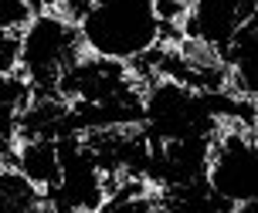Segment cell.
Masks as SVG:
<instances>
[{
    "mask_svg": "<svg viewBox=\"0 0 258 213\" xmlns=\"http://www.w3.org/2000/svg\"><path fill=\"white\" fill-rule=\"evenodd\" d=\"M75 31L82 54L116 64H133L163 44L156 0H92Z\"/></svg>",
    "mask_w": 258,
    "mask_h": 213,
    "instance_id": "1",
    "label": "cell"
},
{
    "mask_svg": "<svg viewBox=\"0 0 258 213\" xmlns=\"http://www.w3.org/2000/svg\"><path fill=\"white\" fill-rule=\"evenodd\" d=\"M78 58H82L78 31L58 11L31 14V21L21 27L17 75L27 81L31 95H58L61 75Z\"/></svg>",
    "mask_w": 258,
    "mask_h": 213,
    "instance_id": "2",
    "label": "cell"
},
{
    "mask_svg": "<svg viewBox=\"0 0 258 213\" xmlns=\"http://www.w3.org/2000/svg\"><path fill=\"white\" fill-rule=\"evenodd\" d=\"M218 115L211 112L207 91H194L170 78H153L143 85V122L146 142H177V139L218 136Z\"/></svg>",
    "mask_w": 258,
    "mask_h": 213,
    "instance_id": "3",
    "label": "cell"
},
{
    "mask_svg": "<svg viewBox=\"0 0 258 213\" xmlns=\"http://www.w3.org/2000/svg\"><path fill=\"white\" fill-rule=\"evenodd\" d=\"M204 179L228 206H241V203L258 200L255 129L241 126V122H224L214 136Z\"/></svg>",
    "mask_w": 258,
    "mask_h": 213,
    "instance_id": "4",
    "label": "cell"
},
{
    "mask_svg": "<svg viewBox=\"0 0 258 213\" xmlns=\"http://www.w3.org/2000/svg\"><path fill=\"white\" fill-rule=\"evenodd\" d=\"M258 14V0H187L180 21L183 41L221 54L224 44Z\"/></svg>",
    "mask_w": 258,
    "mask_h": 213,
    "instance_id": "5",
    "label": "cell"
},
{
    "mask_svg": "<svg viewBox=\"0 0 258 213\" xmlns=\"http://www.w3.org/2000/svg\"><path fill=\"white\" fill-rule=\"evenodd\" d=\"M11 169L24 176L27 183L41 193L58 186L61 176V156H58V139H17L11 152Z\"/></svg>",
    "mask_w": 258,
    "mask_h": 213,
    "instance_id": "6",
    "label": "cell"
},
{
    "mask_svg": "<svg viewBox=\"0 0 258 213\" xmlns=\"http://www.w3.org/2000/svg\"><path fill=\"white\" fill-rule=\"evenodd\" d=\"M31 101V88L17 71L14 75H0V166L11 163V152L17 146V122L21 112Z\"/></svg>",
    "mask_w": 258,
    "mask_h": 213,
    "instance_id": "7",
    "label": "cell"
},
{
    "mask_svg": "<svg viewBox=\"0 0 258 213\" xmlns=\"http://www.w3.org/2000/svg\"><path fill=\"white\" fill-rule=\"evenodd\" d=\"M0 213H44V193L31 186L17 169L0 166Z\"/></svg>",
    "mask_w": 258,
    "mask_h": 213,
    "instance_id": "8",
    "label": "cell"
},
{
    "mask_svg": "<svg viewBox=\"0 0 258 213\" xmlns=\"http://www.w3.org/2000/svg\"><path fill=\"white\" fill-rule=\"evenodd\" d=\"M31 21L24 0H0V34H21V27Z\"/></svg>",
    "mask_w": 258,
    "mask_h": 213,
    "instance_id": "9",
    "label": "cell"
},
{
    "mask_svg": "<svg viewBox=\"0 0 258 213\" xmlns=\"http://www.w3.org/2000/svg\"><path fill=\"white\" fill-rule=\"evenodd\" d=\"M17 51H21V34H0V75L17 71Z\"/></svg>",
    "mask_w": 258,
    "mask_h": 213,
    "instance_id": "10",
    "label": "cell"
},
{
    "mask_svg": "<svg viewBox=\"0 0 258 213\" xmlns=\"http://www.w3.org/2000/svg\"><path fill=\"white\" fill-rule=\"evenodd\" d=\"M27 11L31 14H48V11H58L61 7V0H24Z\"/></svg>",
    "mask_w": 258,
    "mask_h": 213,
    "instance_id": "11",
    "label": "cell"
}]
</instances>
